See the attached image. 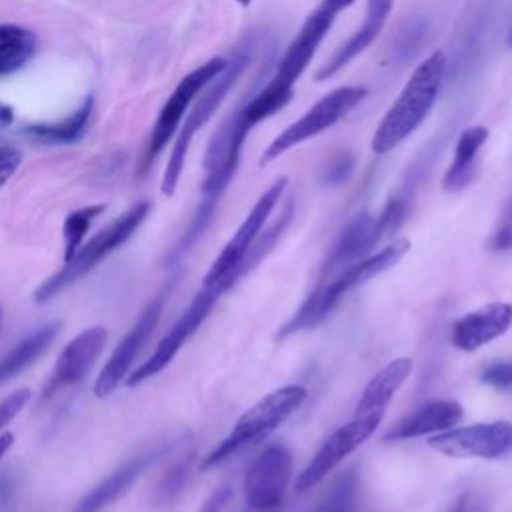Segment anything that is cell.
I'll use <instances>...</instances> for the list:
<instances>
[{
    "instance_id": "obj_41",
    "label": "cell",
    "mask_w": 512,
    "mask_h": 512,
    "mask_svg": "<svg viewBox=\"0 0 512 512\" xmlns=\"http://www.w3.org/2000/svg\"><path fill=\"white\" fill-rule=\"evenodd\" d=\"M12 442H14V434H12V432H6V434L0 436V458H2L4 452L12 446Z\"/></svg>"
},
{
    "instance_id": "obj_35",
    "label": "cell",
    "mask_w": 512,
    "mask_h": 512,
    "mask_svg": "<svg viewBox=\"0 0 512 512\" xmlns=\"http://www.w3.org/2000/svg\"><path fill=\"white\" fill-rule=\"evenodd\" d=\"M22 162V152L0 142V188L14 176Z\"/></svg>"
},
{
    "instance_id": "obj_20",
    "label": "cell",
    "mask_w": 512,
    "mask_h": 512,
    "mask_svg": "<svg viewBox=\"0 0 512 512\" xmlns=\"http://www.w3.org/2000/svg\"><path fill=\"white\" fill-rule=\"evenodd\" d=\"M378 242L376 218L368 212L356 214L336 238L326 262L322 264V274L328 276L334 270H344L346 266L362 260Z\"/></svg>"
},
{
    "instance_id": "obj_3",
    "label": "cell",
    "mask_w": 512,
    "mask_h": 512,
    "mask_svg": "<svg viewBox=\"0 0 512 512\" xmlns=\"http://www.w3.org/2000/svg\"><path fill=\"white\" fill-rule=\"evenodd\" d=\"M408 250H410V240H406V238L392 240V244L384 246L376 254L364 256L362 260L340 270L338 276L332 278L330 282L318 284L306 296V300L298 306V310L288 318V322L280 326L276 340H282L300 330L314 328L316 324H320L334 310V306L342 300V296L346 292H350L352 288H356V286L368 282L370 278L396 266Z\"/></svg>"
},
{
    "instance_id": "obj_17",
    "label": "cell",
    "mask_w": 512,
    "mask_h": 512,
    "mask_svg": "<svg viewBox=\"0 0 512 512\" xmlns=\"http://www.w3.org/2000/svg\"><path fill=\"white\" fill-rule=\"evenodd\" d=\"M512 326V304L510 302H490L484 304L452 326V344L458 350L474 352L484 344L500 338Z\"/></svg>"
},
{
    "instance_id": "obj_31",
    "label": "cell",
    "mask_w": 512,
    "mask_h": 512,
    "mask_svg": "<svg viewBox=\"0 0 512 512\" xmlns=\"http://www.w3.org/2000/svg\"><path fill=\"white\" fill-rule=\"evenodd\" d=\"M480 380L498 392H512V360H496L488 364L482 370Z\"/></svg>"
},
{
    "instance_id": "obj_34",
    "label": "cell",
    "mask_w": 512,
    "mask_h": 512,
    "mask_svg": "<svg viewBox=\"0 0 512 512\" xmlns=\"http://www.w3.org/2000/svg\"><path fill=\"white\" fill-rule=\"evenodd\" d=\"M28 400H30L28 388H20V390L8 394L4 400H0V430L26 406Z\"/></svg>"
},
{
    "instance_id": "obj_42",
    "label": "cell",
    "mask_w": 512,
    "mask_h": 512,
    "mask_svg": "<svg viewBox=\"0 0 512 512\" xmlns=\"http://www.w3.org/2000/svg\"><path fill=\"white\" fill-rule=\"evenodd\" d=\"M240 6H250L252 4V0H236Z\"/></svg>"
},
{
    "instance_id": "obj_30",
    "label": "cell",
    "mask_w": 512,
    "mask_h": 512,
    "mask_svg": "<svg viewBox=\"0 0 512 512\" xmlns=\"http://www.w3.org/2000/svg\"><path fill=\"white\" fill-rule=\"evenodd\" d=\"M190 464H192V454L184 452L180 458L166 470V474L160 478L156 490H154V500L160 504L172 502L180 490L184 488L188 476H190Z\"/></svg>"
},
{
    "instance_id": "obj_43",
    "label": "cell",
    "mask_w": 512,
    "mask_h": 512,
    "mask_svg": "<svg viewBox=\"0 0 512 512\" xmlns=\"http://www.w3.org/2000/svg\"><path fill=\"white\" fill-rule=\"evenodd\" d=\"M506 42H508V46L512 48V28H510V32H508V38H506Z\"/></svg>"
},
{
    "instance_id": "obj_13",
    "label": "cell",
    "mask_w": 512,
    "mask_h": 512,
    "mask_svg": "<svg viewBox=\"0 0 512 512\" xmlns=\"http://www.w3.org/2000/svg\"><path fill=\"white\" fill-rule=\"evenodd\" d=\"M238 110H234L214 132L204 154V182L202 198H220L240 164L242 144L248 136Z\"/></svg>"
},
{
    "instance_id": "obj_36",
    "label": "cell",
    "mask_w": 512,
    "mask_h": 512,
    "mask_svg": "<svg viewBox=\"0 0 512 512\" xmlns=\"http://www.w3.org/2000/svg\"><path fill=\"white\" fill-rule=\"evenodd\" d=\"M32 54H34V48H18V50H10V52H0V76L20 70Z\"/></svg>"
},
{
    "instance_id": "obj_8",
    "label": "cell",
    "mask_w": 512,
    "mask_h": 512,
    "mask_svg": "<svg viewBox=\"0 0 512 512\" xmlns=\"http://www.w3.org/2000/svg\"><path fill=\"white\" fill-rule=\"evenodd\" d=\"M286 186H288V178L280 176L260 194V198L250 208V212L246 214V218L242 220V224L238 226L234 236L226 242L222 252L212 262L210 270L204 276V286H216L220 292H226L228 288H232L236 284L234 272H236L240 260L252 246L258 232L264 228L266 220L270 218V214H272L274 206L278 204L280 196L284 194Z\"/></svg>"
},
{
    "instance_id": "obj_12",
    "label": "cell",
    "mask_w": 512,
    "mask_h": 512,
    "mask_svg": "<svg viewBox=\"0 0 512 512\" xmlns=\"http://www.w3.org/2000/svg\"><path fill=\"white\" fill-rule=\"evenodd\" d=\"M382 418L384 414L380 412L354 414L350 422L334 430L328 436V440H324V444L318 448V452L312 456V460L306 464V468L298 474L296 490L304 492L316 486L322 478H326L348 454L360 448L374 434Z\"/></svg>"
},
{
    "instance_id": "obj_23",
    "label": "cell",
    "mask_w": 512,
    "mask_h": 512,
    "mask_svg": "<svg viewBox=\"0 0 512 512\" xmlns=\"http://www.w3.org/2000/svg\"><path fill=\"white\" fill-rule=\"evenodd\" d=\"M488 134L490 132L486 126H472L458 136L454 158L442 180L444 190L458 192L474 180L478 168V152L488 140Z\"/></svg>"
},
{
    "instance_id": "obj_40",
    "label": "cell",
    "mask_w": 512,
    "mask_h": 512,
    "mask_svg": "<svg viewBox=\"0 0 512 512\" xmlns=\"http://www.w3.org/2000/svg\"><path fill=\"white\" fill-rule=\"evenodd\" d=\"M12 122H14V110H12V106L0 102V130L12 126Z\"/></svg>"
},
{
    "instance_id": "obj_33",
    "label": "cell",
    "mask_w": 512,
    "mask_h": 512,
    "mask_svg": "<svg viewBox=\"0 0 512 512\" xmlns=\"http://www.w3.org/2000/svg\"><path fill=\"white\" fill-rule=\"evenodd\" d=\"M18 48H36V36L16 24H0V52Z\"/></svg>"
},
{
    "instance_id": "obj_32",
    "label": "cell",
    "mask_w": 512,
    "mask_h": 512,
    "mask_svg": "<svg viewBox=\"0 0 512 512\" xmlns=\"http://www.w3.org/2000/svg\"><path fill=\"white\" fill-rule=\"evenodd\" d=\"M354 170V156L350 152H338L328 160V164L322 170V182L328 186L342 184L350 178Z\"/></svg>"
},
{
    "instance_id": "obj_44",
    "label": "cell",
    "mask_w": 512,
    "mask_h": 512,
    "mask_svg": "<svg viewBox=\"0 0 512 512\" xmlns=\"http://www.w3.org/2000/svg\"><path fill=\"white\" fill-rule=\"evenodd\" d=\"M508 216H512V202H510V208H508Z\"/></svg>"
},
{
    "instance_id": "obj_21",
    "label": "cell",
    "mask_w": 512,
    "mask_h": 512,
    "mask_svg": "<svg viewBox=\"0 0 512 512\" xmlns=\"http://www.w3.org/2000/svg\"><path fill=\"white\" fill-rule=\"evenodd\" d=\"M170 446L164 448H154L150 452L138 454L134 458H130L128 462H124L120 468H116L108 478H104L96 488H92L74 508V512H100L102 508H106L108 504H112L118 496H122L132 484L134 480L146 472L156 460L158 456H162L164 452H168Z\"/></svg>"
},
{
    "instance_id": "obj_26",
    "label": "cell",
    "mask_w": 512,
    "mask_h": 512,
    "mask_svg": "<svg viewBox=\"0 0 512 512\" xmlns=\"http://www.w3.org/2000/svg\"><path fill=\"white\" fill-rule=\"evenodd\" d=\"M294 216V198H288L286 204L282 206L280 214L258 232V236L254 238L252 246L248 248V252L244 254V258L240 260L236 272H234V282H238L240 276H244L246 272H250L254 266H258L262 262V258L274 248V244L278 242V238L282 236V232L286 230V226L290 224Z\"/></svg>"
},
{
    "instance_id": "obj_29",
    "label": "cell",
    "mask_w": 512,
    "mask_h": 512,
    "mask_svg": "<svg viewBox=\"0 0 512 512\" xmlns=\"http://www.w3.org/2000/svg\"><path fill=\"white\" fill-rule=\"evenodd\" d=\"M104 212V204H96V206H84L80 210H74L68 214V218L64 220L62 226V234H64V262H68L80 248L90 224L94 222V218L98 214Z\"/></svg>"
},
{
    "instance_id": "obj_10",
    "label": "cell",
    "mask_w": 512,
    "mask_h": 512,
    "mask_svg": "<svg viewBox=\"0 0 512 512\" xmlns=\"http://www.w3.org/2000/svg\"><path fill=\"white\" fill-rule=\"evenodd\" d=\"M430 448L452 458L500 460L512 454V422H480L472 426H454L434 434Z\"/></svg>"
},
{
    "instance_id": "obj_11",
    "label": "cell",
    "mask_w": 512,
    "mask_h": 512,
    "mask_svg": "<svg viewBox=\"0 0 512 512\" xmlns=\"http://www.w3.org/2000/svg\"><path fill=\"white\" fill-rule=\"evenodd\" d=\"M292 480V452L284 444H270L250 464L244 476V500L254 512L278 510Z\"/></svg>"
},
{
    "instance_id": "obj_38",
    "label": "cell",
    "mask_w": 512,
    "mask_h": 512,
    "mask_svg": "<svg viewBox=\"0 0 512 512\" xmlns=\"http://www.w3.org/2000/svg\"><path fill=\"white\" fill-rule=\"evenodd\" d=\"M450 512H486V502L472 492H464L450 508Z\"/></svg>"
},
{
    "instance_id": "obj_37",
    "label": "cell",
    "mask_w": 512,
    "mask_h": 512,
    "mask_svg": "<svg viewBox=\"0 0 512 512\" xmlns=\"http://www.w3.org/2000/svg\"><path fill=\"white\" fill-rule=\"evenodd\" d=\"M492 252H508L512 250V216H508L492 234L488 242Z\"/></svg>"
},
{
    "instance_id": "obj_24",
    "label": "cell",
    "mask_w": 512,
    "mask_h": 512,
    "mask_svg": "<svg viewBox=\"0 0 512 512\" xmlns=\"http://www.w3.org/2000/svg\"><path fill=\"white\" fill-rule=\"evenodd\" d=\"M92 112H94V96L88 94L84 102L68 118L60 122H50V124L44 122V124L26 126L22 134L40 144H74L84 138Z\"/></svg>"
},
{
    "instance_id": "obj_9",
    "label": "cell",
    "mask_w": 512,
    "mask_h": 512,
    "mask_svg": "<svg viewBox=\"0 0 512 512\" xmlns=\"http://www.w3.org/2000/svg\"><path fill=\"white\" fill-rule=\"evenodd\" d=\"M226 62H228V58L214 56V58L206 60L204 64H200L198 68H194L192 72H188L178 82V86L168 96L166 104L162 106V110H160V114H158V118L154 122L146 154L142 156V162H140V168H138L140 174L150 168L154 158L162 152V148L174 136V132H176V128H178L186 108L190 106V102L224 70Z\"/></svg>"
},
{
    "instance_id": "obj_6",
    "label": "cell",
    "mask_w": 512,
    "mask_h": 512,
    "mask_svg": "<svg viewBox=\"0 0 512 512\" xmlns=\"http://www.w3.org/2000/svg\"><path fill=\"white\" fill-rule=\"evenodd\" d=\"M248 60H250V54L246 50H238L232 58H228L224 70L204 88V92L198 98V102L194 104L192 112L186 116L180 132L176 136L170 160H168L164 176H162V192L166 196H172L176 192L192 138L212 118V114L218 110V106L224 102L226 94L230 92V88L234 86V82L238 80L242 70L246 68Z\"/></svg>"
},
{
    "instance_id": "obj_18",
    "label": "cell",
    "mask_w": 512,
    "mask_h": 512,
    "mask_svg": "<svg viewBox=\"0 0 512 512\" xmlns=\"http://www.w3.org/2000/svg\"><path fill=\"white\" fill-rule=\"evenodd\" d=\"M394 6V0H368L366 2V14L364 24L344 42L340 44L334 54L316 70V80H328L336 72H340L352 58H356L360 52H364L376 36L382 32L388 14Z\"/></svg>"
},
{
    "instance_id": "obj_27",
    "label": "cell",
    "mask_w": 512,
    "mask_h": 512,
    "mask_svg": "<svg viewBox=\"0 0 512 512\" xmlns=\"http://www.w3.org/2000/svg\"><path fill=\"white\" fill-rule=\"evenodd\" d=\"M358 496V472L356 468H348L340 472L330 488L318 502L316 512H354Z\"/></svg>"
},
{
    "instance_id": "obj_5",
    "label": "cell",
    "mask_w": 512,
    "mask_h": 512,
    "mask_svg": "<svg viewBox=\"0 0 512 512\" xmlns=\"http://www.w3.org/2000/svg\"><path fill=\"white\" fill-rule=\"evenodd\" d=\"M148 212L150 204L138 202L124 214H120L114 222L104 226L92 240L78 248V252L68 262H64V266L56 274H52L38 286V290L34 292V300L38 304H44L52 300L58 292L80 280L84 274H88L98 262H102L108 254H112L136 232V228L144 222Z\"/></svg>"
},
{
    "instance_id": "obj_2",
    "label": "cell",
    "mask_w": 512,
    "mask_h": 512,
    "mask_svg": "<svg viewBox=\"0 0 512 512\" xmlns=\"http://www.w3.org/2000/svg\"><path fill=\"white\" fill-rule=\"evenodd\" d=\"M446 74V56L436 50L424 58L400 90L394 104L376 126L370 148L374 154H386L402 144L432 110Z\"/></svg>"
},
{
    "instance_id": "obj_28",
    "label": "cell",
    "mask_w": 512,
    "mask_h": 512,
    "mask_svg": "<svg viewBox=\"0 0 512 512\" xmlns=\"http://www.w3.org/2000/svg\"><path fill=\"white\" fill-rule=\"evenodd\" d=\"M218 200H220V198H202V202H200V206L196 208L192 220L188 222L184 234L180 236V240L176 242V246L168 252V256H166V266H174V264L202 238V234L208 230V226H210V222H212V218H214Z\"/></svg>"
},
{
    "instance_id": "obj_25",
    "label": "cell",
    "mask_w": 512,
    "mask_h": 512,
    "mask_svg": "<svg viewBox=\"0 0 512 512\" xmlns=\"http://www.w3.org/2000/svg\"><path fill=\"white\" fill-rule=\"evenodd\" d=\"M60 330V322H50L36 330L34 334L26 336L22 342H18L2 360H0V384L12 380L18 376L24 368L36 362V358L52 344Z\"/></svg>"
},
{
    "instance_id": "obj_14",
    "label": "cell",
    "mask_w": 512,
    "mask_h": 512,
    "mask_svg": "<svg viewBox=\"0 0 512 512\" xmlns=\"http://www.w3.org/2000/svg\"><path fill=\"white\" fill-rule=\"evenodd\" d=\"M222 292L216 286H204L194 300L190 302V306L184 310V314L174 322V326L166 332V336L160 340V344L156 346V350L150 354L148 360H144L128 378L126 384L128 386H136L140 382H144L146 378L162 372L172 358L176 356V352L182 348V344L198 330V326L206 320V316L210 314L212 306L216 304L218 296Z\"/></svg>"
},
{
    "instance_id": "obj_1",
    "label": "cell",
    "mask_w": 512,
    "mask_h": 512,
    "mask_svg": "<svg viewBox=\"0 0 512 512\" xmlns=\"http://www.w3.org/2000/svg\"><path fill=\"white\" fill-rule=\"evenodd\" d=\"M354 2L356 0H320V4L306 16L266 86L238 108V116L248 130H252L258 122L270 118L290 102L296 80L308 68L312 56L332 28L336 16Z\"/></svg>"
},
{
    "instance_id": "obj_39",
    "label": "cell",
    "mask_w": 512,
    "mask_h": 512,
    "mask_svg": "<svg viewBox=\"0 0 512 512\" xmlns=\"http://www.w3.org/2000/svg\"><path fill=\"white\" fill-rule=\"evenodd\" d=\"M228 498H230V488H228V486H222L220 490H216V492L206 500V504L202 506L200 512H222V508L226 506Z\"/></svg>"
},
{
    "instance_id": "obj_22",
    "label": "cell",
    "mask_w": 512,
    "mask_h": 512,
    "mask_svg": "<svg viewBox=\"0 0 512 512\" xmlns=\"http://www.w3.org/2000/svg\"><path fill=\"white\" fill-rule=\"evenodd\" d=\"M412 368H414V362L406 356L394 358L384 368H380L364 386V392L356 402L354 414H372V412L384 414L388 402L394 398L398 388L412 374Z\"/></svg>"
},
{
    "instance_id": "obj_19",
    "label": "cell",
    "mask_w": 512,
    "mask_h": 512,
    "mask_svg": "<svg viewBox=\"0 0 512 512\" xmlns=\"http://www.w3.org/2000/svg\"><path fill=\"white\" fill-rule=\"evenodd\" d=\"M464 416V410L454 400H432L418 406L414 412L396 420L388 432L386 440H406L426 434H438L448 428H454Z\"/></svg>"
},
{
    "instance_id": "obj_16",
    "label": "cell",
    "mask_w": 512,
    "mask_h": 512,
    "mask_svg": "<svg viewBox=\"0 0 512 512\" xmlns=\"http://www.w3.org/2000/svg\"><path fill=\"white\" fill-rule=\"evenodd\" d=\"M106 338L108 334L102 326H92L80 332L76 338H72L56 360V366L44 388V396H50L62 388L80 382L104 350Z\"/></svg>"
},
{
    "instance_id": "obj_7",
    "label": "cell",
    "mask_w": 512,
    "mask_h": 512,
    "mask_svg": "<svg viewBox=\"0 0 512 512\" xmlns=\"http://www.w3.org/2000/svg\"><path fill=\"white\" fill-rule=\"evenodd\" d=\"M368 90L364 86H340L322 96L312 108H308L296 122L286 126L262 152L260 164H268L280 158L290 148L318 136L320 132L332 128L340 118H344L356 104L364 100Z\"/></svg>"
},
{
    "instance_id": "obj_4",
    "label": "cell",
    "mask_w": 512,
    "mask_h": 512,
    "mask_svg": "<svg viewBox=\"0 0 512 512\" xmlns=\"http://www.w3.org/2000/svg\"><path fill=\"white\" fill-rule=\"evenodd\" d=\"M304 400H306V388L298 384L276 388L264 398H260L236 420L228 436L204 458L202 470L218 466L224 460H228L232 454L242 450L244 446L266 438L286 418H290L302 406Z\"/></svg>"
},
{
    "instance_id": "obj_15",
    "label": "cell",
    "mask_w": 512,
    "mask_h": 512,
    "mask_svg": "<svg viewBox=\"0 0 512 512\" xmlns=\"http://www.w3.org/2000/svg\"><path fill=\"white\" fill-rule=\"evenodd\" d=\"M164 298L166 292L158 294L138 316L136 324L130 328V332L120 340V344L116 346V350L112 352L110 360L104 364V368L100 370L96 382H94V394L98 398L110 396L116 386L126 378L128 368L132 366L134 358L138 356V352L142 350V346L148 342L150 334L154 332L162 306H164Z\"/></svg>"
}]
</instances>
